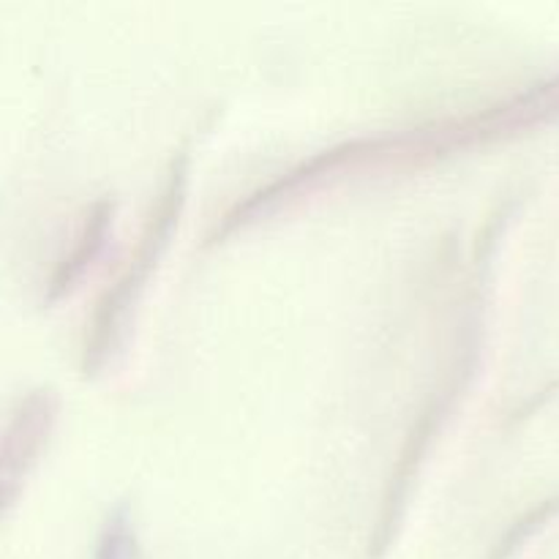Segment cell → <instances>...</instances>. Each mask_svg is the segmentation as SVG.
<instances>
[{"label":"cell","instance_id":"3","mask_svg":"<svg viewBox=\"0 0 559 559\" xmlns=\"http://www.w3.org/2000/svg\"><path fill=\"white\" fill-rule=\"evenodd\" d=\"M55 420V393L49 388L25 393L11 413L3 448V486L5 502L14 500V484L27 475L38 451L47 442Z\"/></svg>","mask_w":559,"mask_h":559},{"label":"cell","instance_id":"4","mask_svg":"<svg viewBox=\"0 0 559 559\" xmlns=\"http://www.w3.org/2000/svg\"><path fill=\"white\" fill-rule=\"evenodd\" d=\"M109 224H112V200H109V197H102V200H96L87 207L74 246H71L69 254L60 257L58 265H55L47 284V300L60 298V295L80 278V273L91 265V260L98 254V249H102Z\"/></svg>","mask_w":559,"mask_h":559},{"label":"cell","instance_id":"2","mask_svg":"<svg viewBox=\"0 0 559 559\" xmlns=\"http://www.w3.org/2000/svg\"><path fill=\"white\" fill-rule=\"evenodd\" d=\"M456 391H459V382L456 377H451L442 391L431 393V396L426 399L418 420H415L413 429H409L407 440H404L402 445V453H399L396 467H393L391 484H388L385 497H382V513H380V524H377V538H374L377 549H385L388 540H391V530L393 524L399 522V516H402L404 500H407L409 484H413L415 473H418L420 459H424L426 448H429L431 442V435H435L437 424L442 420V415H445L448 404H451L453 393Z\"/></svg>","mask_w":559,"mask_h":559},{"label":"cell","instance_id":"5","mask_svg":"<svg viewBox=\"0 0 559 559\" xmlns=\"http://www.w3.org/2000/svg\"><path fill=\"white\" fill-rule=\"evenodd\" d=\"M549 513H551V502H546V506H538L535 511H530L527 519H519V522L513 524V527L508 530V533L502 535L500 540H497L495 551H491V559H508V557H511L513 549L522 544V538H527L530 530L538 527V522H544V516H549Z\"/></svg>","mask_w":559,"mask_h":559},{"label":"cell","instance_id":"1","mask_svg":"<svg viewBox=\"0 0 559 559\" xmlns=\"http://www.w3.org/2000/svg\"><path fill=\"white\" fill-rule=\"evenodd\" d=\"M183 189H186V153L180 151L178 158H173L169 164L167 180H164L162 191H158V200L153 205L151 216L145 218V227L140 233V243L131 251V257L126 260L123 271L118 273L112 284L107 287V293L98 298L96 309H93L91 325L85 331V342H82V371H96L98 366L107 358L109 347L115 342V333H118L120 320H123L126 309L131 306V300L136 298V293L145 284L147 271L156 262V257L162 254L164 243H167V235L173 229L175 218H178L180 205H183Z\"/></svg>","mask_w":559,"mask_h":559}]
</instances>
